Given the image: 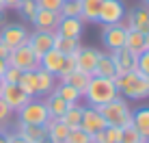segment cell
Returning <instances> with one entry per match:
<instances>
[{
  "instance_id": "1",
  "label": "cell",
  "mask_w": 149,
  "mask_h": 143,
  "mask_svg": "<svg viewBox=\"0 0 149 143\" xmlns=\"http://www.w3.org/2000/svg\"><path fill=\"white\" fill-rule=\"evenodd\" d=\"M115 98H119V89L115 85V78H106V76H91L89 85H86L82 100H86V106H100L108 104Z\"/></svg>"
},
{
  "instance_id": "2",
  "label": "cell",
  "mask_w": 149,
  "mask_h": 143,
  "mask_svg": "<svg viewBox=\"0 0 149 143\" xmlns=\"http://www.w3.org/2000/svg\"><path fill=\"white\" fill-rule=\"evenodd\" d=\"M115 85H117V89H119L121 98H127V100H145V98H149V76L141 74L138 69L115 76Z\"/></svg>"
},
{
  "instance_id": "3",
  "label": "cell",
  "mask_w": 149,
  "mask_h": 143,
  "mask_svg": "<svg viewBox=\"0 0 149 143\" xmlns=\"http://www.w3.org/2000/svg\"><path fill=\"white\" fill-rule=\"evenodd\" d=\"M102 113V117L106 119V126H115V128H123V126H130L132 124V109L127 104L125 98H115L108 104L100 106L97 109Z\"/></svg>"
},
{
  "instance_id": "4",
  "label": "cell",
  "mask_w": 149,
  "mask_h": 143,
  "mask_svg": "<svg viewBox=\"0 0 149 143\" xmlns=\"http://www.w3.org/2000/svg\"><path fill=\"white\" fill-rule=\"evenodd\" d=\"M7 63L11 65V67H17L19 72H35V69H39V57L30 50L28 43L9 50Z\"/></svg>"
},
{
  "instance_id": "5",
  "label": "cell",
  "mask_w": 149,
  "mask_h": 143,
  "mask_svg": "<svg viewBox=\"0 0 149 143\" xmlns=\"http://www.w3.org/2000/svg\"><path fill=\"white\" fill-rule=\"evenodd\" d=\"M17 119L19 124H33V126H45V121L50 119L48 111L43 106V100L30 98L22 109L17 111Z\"/></svg>"
},
{
  "instance_id": "6",
  "label": "cell",
  "mask_w": 149,
  "mask_h": 143,
  "mask_svg": "<svg viewBox=\"0 0 149 143\" xmlns=\"http://www.w3.org/2000/svg\"><path fill=\"white\" fill-rule=\"evenodd\" d=\"M26 41H28V30L22 24H7L0 30V43H4L9 50L17 48V46H24Z\"/></svg>"
},
{
  "instance_id": "7",
  "label": "cell",
  "mask_w": 149,
  "mask_h": 143,
  "mask_svg": "<svg viewBox=\"0 0 149 143\" xmlns=\"http://www.w3.org/2000/svg\"><path fill=\"white\" fill-rule=\"evenodd\" d=\"M123 13H125V7H123L121 0H104L100 9V15H97V22L100 24H121Z\"/></svg>"
},
{
  "instance_id": "8",
  "label": "cell",
  "mask_w": 149,
  "mask_h": 143,
  "mask_svg": "<svg viewBox=\"0 0 149 143\" xmlns=\"http://www.w3.org/2000/svg\"><path fill=\"white\" fill-rule=\"evenodd\" d=\"M110 59L115 63V69H117V76L119 74H127V72H134L136 65H138V54L130 52L127 48H119V50H112Z\"/></svg>"
},
{
  "instance_id": "9",
  "label": "cell",
  "mask_w": 149,
  "mask_h": 143,
  "mask_svg": "<svg viewBox=\"0 0 149 143\" xmlns=\"http://www.w3.org/2000/svg\"><path fill=\"white\" fill-rule=\"evenodd\" d=\"M102 43L106 46L108 52L123 48V43H125V28H123V24H106L104 30H102Z\"/></svg>"
},
{
  "instance_id": "10",
  "label": "cell",
  "mask_w": 149,
  "mask_h": 143,
  "mask_svg": "<svg viewBox=\"0 0 149 143\" xmlns=\"http://www.w3.org/2000/svg\"><path fill=\"white\" fill-rule=\"evenodd\" d=\"M54 35L56 33H45V30H33V33H28V46L30 50H33L35 54L41 59L48 50L54 48Z\"/></svg>"
},
{
  "instance_id": "11",
  "label": "cell",
  "mask_w": 149,
  "mask_h": 143,
  "mask_svg": "<svg viewBox=\"0 0 149 143\" xmlns=\"http://www.w3.org/2000/svg\"><path fill=\"white\" fill-rule=\"evenodd\" d=\"M35 30H45V33H56V26L61 22L58 11H45V9H37L35 15L30 18Z\"/></svg>"
},
{
  "instance_id": "12",
  "label": "cell",
  "mask_w": 149,
  "mask_h": 143,
  "mask_svg": "<svg viewBox=\"0 0 149 143\" xmlns=\"http://www.w3.org/2000/svg\"><path fill=\"white\" fill-rule=\"evenodd\" d=\"M97 59H100V50L86 48V46H80L78 52H76V67H78L80 72H84V74L93 76V74H95Z\"/></svg>"
},
{
  "instance_id": "13",
  "label": "cell",
  "mask_w": 149,
  "mask_h": 143,
  "mask_svg": "<svg viewBox=\"0 0 149 143\" xmlns=\"http://www.w3.org/2000/svg\"><path fill=\"white\" fill-rule=\"evenodd\" d=\"M80 128L86 130L89 135H95V132H100V130L106 128V119L102 117V113L95 109V106H84V109H82Z\"/></svg>"
},
{
  "instance_id": "14",
  "label": "cell",
  "mask_w": 149,
  "mask_h": 143,
  "mask_svg": "<svg viewBox=\"0 0 149 143\" xmlns=\"http://www.w3.org/2000/svg\"><path fill=\"white\" fill-rule=\"evenodd\" d=\"M0 98H2V100L9 104V109H11L13 113H17V111L30 100L28 95L24 93L22 89H19V85H7V83H4L2 91H0Z\"/></svg>"
},
{
  "instance_id": "15",
  "label": "cell",
  "mask_w": 149,
  "mask_h": 143,
  "mask_svg": "<svg viewBox=\"0 0 149 143\" xmlns=\"http://www.w3.org/2000/svg\"><path fill=\"white\" fill-rule=\"evenodd\" d=\"M69 130L71 128L67 124H63L61 117H50V119L45 121V139L50 143H65Z\"/></svg>"
},
{
  "instance_id": "16",
  "label": "cell",
  "mask_w": 149,
  "mask_h": 143,
  "mask_svg": "<svg viewBox=\"0 0 149 143\" xmlns=\"http://www.w3.org/2000/svg\"><path fill=\"white\" fill-rule=\"evenodd\" d=\"M82 30H84V22H82L80 18H63V15H61V22H58V26H56V35L80 39Z\"/></svg>"
},
{
  "instance_id": "17",
  "label": "cell",
  "mask_w": 149,
  "mask_h": 143,
  "mask_svg": "<svg viewBox=\"0 0 149 143\" xmlns=\"http://www.w3.org/2000/svg\"><path fill=\"white\" fill-rule=\"evenodd\" d=\"M63 61H65V54H61L58 50L52 48V50H48V52L39 59V67L45 69L48 74H52V76H58L61 67H63Z\"/></svg>"
},
{
  "instance_id": "18",
  "label": "cell",
  "mask_w": 149,
  "mask_h": 143,
  "mask_svg": "<svg viewBox=\"0 0 149 143\" xmlns=\"http://www.w3.org/2000/svg\"><path fill=\"white\" fill-rule=\"evenodd\" d=\"M35 85H37V98H45L56 87V76L48 74L45 69H35Z\"/></svg>"
},
{
  "instance_id": "19",
  "label": "cell",
  "mask_w": 149,
  "mask_h": 143,
  "mask_svg": "<svg viewBox=\"0 0 149 143\" xmlns=\"http://www.w3.org/2000/svg\"><path fill=\"white\" fill-rule=\"evenodd\" d=\"M130 28H136L141 33H147L149 30V7H134L130 9Z\"/></svg>"
},
{
  "instance_id": "20",
  "label": "cell",
  "mask_w": 149,
  "mask_h": 143,
  "mask_svg": "<svg viewBox=\"0 0 149 143\" xmlns=\"http://www.w3.org/2000/svg\"><path fill=\"white\" fill-rule=\"evenodd\" d=\"M43 106H45V111H48L50 117H63L69 104H67L63 98H58V95L52 91V93H48V95L43 98Z\"/></svg>"
},
{
  "instance_id": "21",
  "label": "cell",
  "mask_w": 149,
  "mask_h": 143,
  "mask_svg": "<svg viewBox=\"0 0 149 143\" xmlns=\"http://www.w3.org/2000/svg\"><path fill=\"white\" fill-rule=\"evenodd\" d=\"M132 126L141 132L143 141H149V106L132 111Z\"/></svg>"
},
{
  "instance_id": "22",
  "label": "cell",
  "mask_w": 149,
  "mask_h": 143,
  "mask_svg": "<svg viewBox=\"0 0 149 143\" xmlns=\"http://www.w3.org/2000/svg\"><path fill=\"white\" fill-rule=\"evenodd\" d=\"M102 2L104 0H80V20L82 22H97V15H100Z\"/></svg>"
},
{
  "instance_id": "23",
  "label": "cell",
  "mask_w": 149,
  "mask_h": 143,
  "mask_svg": "<svg viewBox=\"0 0 149 143\" xmlns=\"http://www.w3.org/2000/svg\"><path fill=\"white\" fill-rule=\"evenodd\" d=\"M123 48H127L134 54H141L143 50H145V33H141V30H136V28H127Z\"/></svg>"
},
{
  "instance_id": "24",
  "label": "cell",
  "mask_w": 149,
  "mask_h": 143,
  "mask_svg": "<svg viewBox=\"0 0 149 143\" xmlns=\"http://www.w3.org/2000/svg\"><path fill=\"white\" fill-rule=\"evenodd\" d=\"M17 132L24 137L28 143H39L45 139V126H33V124H19L17 121Z\"/></svg>"
},
{
  "instance_id": "25",
  "label": "cell",
  "mask_w": 149,
  "mask_h": 143,
  "mask_svg": "<svg viewBox=\"0 0 149 143\" xmlns=\"http://www.w3.org/2000/svg\"><path fill=\"white\" fill-rule=\"evenodd\" d=\"M80 39H71V37H63V35H54V50H58L61 54L69 57V54H76L80 48Z\"/></svg>"
},
{
  "instance_id": "26",
  "label": "cell",
  "mask_w": 149,
  "mask_h": 143,
  "mask_svg": "<svg viewBox=\"0 0 149 143\" xmlns=\"http://www.w3.org/2000/svg\"><path fill=\"white\" fill-rule=\"evenodd\" d=\"M54 93L58 95V98H63L67 104H78V102L82 100V93H80L78 89H74V87L67 85V83H58V80H56Z\"/></svg>"
},
{
  "instance_id": "27",
  "label": "cell",
  "mask_w": 149,
  "mask_h": 143,
  "mask_svg": "<svg viewBox=\"0 0 149 143\" xmlns=\"http://www.w3.org/2000/svg\"><path fill=\"white\" fill-rule=\"evenodd\" d=\"M93 76H106V78H115V76H117L115 63H112V59H110L108 52H100V59H97Z\"/></svg>"
},
{
  "instance_id": "28",
  "label": "cell",
  "mask_w": 149,
  "mask_h": 143,
  "mask_svg": "<svg viewBox=\"0 0 149 143\" xmlns=\"http://www.w3.org/2000/svg\"><path fill=\"white\" fill-rule=\"evenodd\" d=\"M89 80H91L89 74H84V72H80V69H74L71 74L65 76V78H61L58 83H67V85L74 87V89H78L80 93H84V89H86V85H89Z\"/></svg>"
},
{
  "instance_id": "29",
  "label": "cell",
  "mask_w": 149,
  "mask_h": 143,
  "mask_svg": "<svg viewBox=\"0 0 149 143\" xmlns=\"http://www.w3.org/2000/svg\"><path fill=\"white\" fill-rule=\"evenodd\" d=\"M82 109L84 106L80 104H69L67 106V111H65V115L61 117L63 119V124H67L69 128H80V121H82Z\"/></svg>"
},
{
  "instance_id": "30",
  "label": "cell",
  "mask_w": 149,
  "mask_h": 143,
  "mask_svg": "<svg viewBox=\"0 0 149 143\" xmlns=\"http://www.w3.org/2000/svg\"><path fill=\"white\" fill-rule=\"evenodd\" d=\"M119 137H121V128L106 126L104 130L93 135V143H119Z\"/></svg>"
},
{
  "instance_id": "31",
  "label": "cell",
  "mask_w": 149,
  "mask_h": 143,
  "mask_svg": "<svg viewBox=\"0 0 149 143\" xmlns=\"http://www.w3.org/2000/svg\"><path fill=\"white\" fill-rule=\"evenodd\" d=\"M19 89L28 95V98H37V85H35V72H22L19 76Z\"/></svg>"
},
{
  "instance_id": "32",
  "label": "cell",
  "mask_w": 149,
  "mask_h": 143,
  "mask_svg": "<svg viewBox=\"0 0 149 143\" xmlns=\"http://www.w3.org/2000/svg\"><path fill=\"white\" fill-rule=\"evenodd\" d=\"M65 143H93V135H89V132L82 130V128H71Z\"/></svg>"
},
{
  "instance_id": "33",
  "label": "cell",
  "mask_w": 149,
  "mask_h": 143,
  "mask_svg": "<svg viewBox=\"0 0 149 143\" xmlns=\"http://www.w3.org/2000/svg\"><path fill=\"white\" fill-rule=\"evenodd\" d=\"M143 141V137H141V132H138L134 126H123L121 128V137H119V143H141Z\"/></svg>"
},
{
  "instance_id": "34",
  "label": "cell",
  "mask_w": 149,
  "mask_h": 143,
  "mask_svg": "<svg viewBox=\"0 0 149 143\" xmlns=\"http://www.w3.org/2000/svg\"><path fill=\"white\" fill-rule=\"evenodd\" d=\"M58 13L63 18H80V0H76V2H63Z\"/></svg>"
},
{
  "instance_id": "35",
  "label": "cell",
  "mask_w": 149,
  "mask_h": 143,
  "mask_svg": "<svg viewBox=\"0 0 149 143\" xmlns=\"http://www.w3.org/2000/svg\"><path fill=\"white\" fill-rule=\"evenodd\" d=\"M74 69H78V67H76V54H69V57H65V61H63V67H61L58 76H56V80L65 78V76L71 74Z\"/></svg>"
},
{
  "instance_id": "36",
  "label": "cell",
  "mask_w": 149,
  "mask_h": 143,
  "mask_svg": "<svg viewBox=\"0 0 149 143\" xmlns=\"http://www.w3.org/2000/svg\"><path fill=\"white\" fill-rule=\"evenodd\" d=\"M13 115H15V113H13L11 109H9V104H7V102H4L2 98H0V130H2L4 126L11 121V117H13Z\"/></svg>"
},
{
  "instance_id": "37",
  "label": "cell",
  "mask_w": 149,
  "mask_h": 143,
  "mask_svg": "<svg viewBox=\"0 0 149 143\" xmlns=\"http://www.w3.org/2000/svg\"><path fill=\"white\" fill-rule=\"evenodd\" d=\"M19 13H22L24 15V18H26V20H30V18H33V15H35V11H37V0H24V2L22 4H19Z\"/></svg>"
},
{
  "instance_id": "38",
  "label": "cell",
  "mask_w": 149,
  "mask_h": 143,
  "mask_svg": "<svg viewBox=\"0 0 149 143\" xmlns=\"http://www.w3.org/2000/svg\"><path fill=\"white\" fill-rule=\"evenodd\" d=\"M19 76H22V72H19L17 67H11V65H9V67L4 69V74H2V80L7 85H17L19 83Z\"/></svg>"
},
{
  "instance_id": "39",
  "label": "cell",
  "mask_w": 149,
  "mask_h": 143,
  "mask_svg": "<svg viewBox=\"0 0 149 143\" xmlns=\"http://www.w3.org/2000/svg\"><path fill=\"white\" fill-rule=\"evenodd\" d=\"M136 69L141 72V74L149 76V50H143V52L138 54V65H136Z\"/></svg>"
},
{
  "instance_id": "40",
  "label": "cell",
  "mask_w": 149,
  "mask_h": 143,
  "mask_svg": "<svg viewBox=\"0 0 149 143\" xmlns=\"http://www.w3.org/2000/svg\"><path fill=\"white\" fill-rule=\"evenodd\" d=\"M37 7L45 9V11H61L63 0H37Z\"/></svg>"
},
{
  "instance_id": "41",
  "label": "cell",
  "mask_w": 149,
  "mask_h": 143,
  "mask_svg": "<svg viewBox=\"0 0 149 143\" xmlns=\"http://www.w3.org/2000/svg\"><path fill=\"white\" fill-rule=\"evenodd\" d=\"M7 141H9V143H28L22 135H19V132H9V135H7Z\"/></svg>"
},
{
  "instance_id": "42",
  "label": "cell",
  "mask_w": 149,
  "mask_h": 143,
  "mask_svg": "<svg viewBox=\"0 0 149 143\" xmlns=\"http://www.w3.org/2000/svg\"><path fill=\"white\" fill-rule=\"evenodd\" d=\"M22 2H24V0H4V9H7V7L9 9H17Z\"/></svg>"
},
{
  "instance_id": "43",
  "label": "cell",
  "mask_w": 149,
  "mask_h": 143,
  "mask_svg": "<svg viewBox=\"0 0 149 143\" xmlns=\"http://www.w3.org/2000/svg\"><path fill=\"white\" fill-rule=\"evenodd\" d=\"M9 57V48L4 43H0V59H7Z\"/></svg>"
},
{
  "instance_id": "44",
  "label": "cell",
  "mask_w": 149,
  "mask_h": 143,
  "mask_svg": "<svg viewBox=\"0 0 149 143\" xmlns=\"http://www.w3.org/2000/svg\"><path fill=\"white\" fill-rule=\"evenodd\" d=\"M9 67V63H7V59H0V78H2V74H4V69Z\"/></svg>"
},
{
  "instance_id": "45",
  "label": "cell",
  "mask_w": 149,
  "mask_h": 143,
  "mask_svg": "<svg viewBox=\"0 0 149 143\" xmlns=\"http://www.w3.org/2000/svg\"><path fill=\"white\" fill-rule=\"evenodd\" d=\"M0 143H9V141H7V135H4L2 130H0Z\"/></svg>"
},
{
  "instance_id": "46",
  "label": "cell",
  "mask_w": 149,
  "mask_h": 143,
  "mask_svg": "<svg viewBox=\"0 0 149 143\" xmlns=\"http://www.w3.org/2000/svg\"><path fill=\"white\" fill-rule=\"evenodd\" d=\"M145 50H149V30L145 33Z\"/></svg>"
},
{
  "instance_id": "47",
  "label": "cell",
  "mask_w": 149,
  "mask_h": 143,
  "mask_svg": "<svg viewBox=\"0 0 149 143\" xmlns=\"http://www.w3.org/2000/svg\"><path fill=\"white\" fill-rule=\"evenodd\" d=\"M0 11H4V0H0Z\"/></svg>"
},
{
  "instance_id": "48",
  "label": "cell",
  "mask_w": 149,
  "mask_h": 143,
  "mask_svg": "<svg viewBox=\"0 0 149 143\" xmlns=\"http://www.w3.org/2000/svg\"><path fill=\"white\" fill-rule=\"evenodd\" d=\"M2 20H4V11H0V24H2Z\"/></svg>"
},
{
  "instance_id": "49",
  "label": "cell",
  "mask_w": 149,
  "mask_h": 143,
  "mask_svg": "<svg viewBox=\"0 0 149 143\" xmlns=\"http://www.w3.org/2000/svg\"><path fill=\"white\" fill-rule=\"evenodd\" d=\"M2 87H4V80H2V78H0V91H2Z\"/></svg>"
},
{
  "instance_id": "50",
  "label": "cell",
  "mask_w": 149,
  "mask_h": 143,
  "mask_svg": "<svg viewBox=\"0 0 149 143\" xmlns=\"http://www.w3.org/2000/svg\"><path fill=\"white\" fill-rule=\"evenodd\" d=\"M143 4H145V7H149V0H143Z\"/></svg>"
},
{
  "instance_id": "51",
  "label": "cell",
  "mask_w": 149,
  "mask_h": 143,
  "mask_svg": "<svg viewBox=\"0 0 149 143\" xmlns=\"http://www.w3.org/2000/svg\"><path fill=\"white\" fill-rule=\"evenodd\" d=\"M141 143H149V141H141Z\"/></svg>"
}]
</instances>
